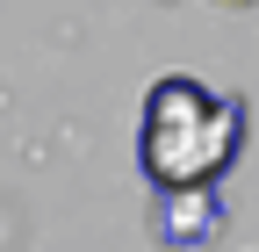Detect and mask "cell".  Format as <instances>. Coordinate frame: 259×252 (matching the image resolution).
<instances>
[{
	"label": "cell",
	"mask_w": 259,
	"mask_h": 252,
	"mask_svg": "<svg viewBox=\"0 0 259 252\" xmlns=\"http://www.w3.org/2000/svg\"><path fill=\"white\" fill-rule=\"evenodd\" d=\"M245 94H216L187 72L151 79L144 115H137V173L151 180V195L166 187H216L245 151Z\"/></svg>",
	"instance_id": "obj_1"
},
{
	"label": "cell",
	"mask_w": 259,
	"mask_h": 252,
	"mask_svg": "<svg viewBox=\"0 0 259 252\" xmlns=\"http://www.w3.org/2000/svg\"><path fill=\"white\" fill-rule=\"evenodd\" d=\"M151 231L158 245H173V252H194V245H209L223 231V202H216V187H166L151 209Z\"/></svg>",
	"instance_id": "obj_2"
},
{
	"label": "cell",
	"mask_w": 259,
	"mask_h": 252,
	"mask_svg": "<svg viewBox=\"0 0 259 252\" xmlns=\"http://www.w3.org/2000/svg\"><path fill=\"white\" fill-rule=\"evenodd\" d=\"M231 8H252V0H231Z\"/></svg>",
	"instance_id": "obj_3"
}]
</instances>
